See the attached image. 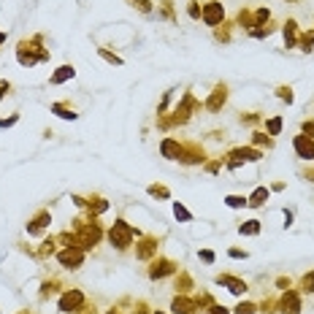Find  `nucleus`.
I'll return each instance as SVG.
<instances>
[{"instance_id":"nucleus-38","label":"nucleus","mask_w":314,"mask_h":314,"mask_svg":"<svg viewBox=\"0 0 314 314\" xmlns=\"http://www.w3.org/2000/svg\"><path fill=\"white\" fill-rule=\"evenodd\" d=\"M206 314H231V311H227L225 306H220V303H212V306H208V311Z\"/></svg>"},{"instance_id":"nucleus-10","label":"nucleus","mask_w":314,"mask_h":314,"mask_svg":"<svg viewBox=\"0 0 314 314\" xmlns=\"http://www.w3.org/2000/svg\"><path fill=\"white\" fill-rule=\"evenodd\" d=\"M171 274H176L174 260H155L149 265V279H163V277H171Z\"/></svg>"},{"instance_id":"nucleus-21","label":"nucleus","mask_w":314,"mask_h":314,"mask_svg":"<svg viewBox=\"0 0 314 314\" xmlns=\"http://www.w3.org/2000/svg\"><path fill=\"white\" fill-rule=\"evenodd\" d=\"M179 160H182V163H187V165H195V163H201V160H203V152H198V146H190L187 155H182Z\"/></svg>"},{"instance_id":"nucleus-8","label":"nucleus","mask_w":314,"mask_h":314,"mask_svg":"<svg viewBox=\"0 0 314 314\" xmlns=\"http://www.w3.org/2000/svg\"><path fill=\"white\" fill-rule=\"evenodd\" d=\"M292 149H296V155L301 160H314V138L303 136V133L292 138Z\"/></svg>"},{"instance_id":"nucleus-22","label":"nucleus","mask_w":314,"mask_h":314,"mask_svg":"<svg viewBox=\"0 0 314 314\" xmlns=\"http://www.w3.org/2000/svg\"><path fill=\"white\" fill-rule=\"evenodd\" d=\"M241 236H258L260 233V220H246L244 225H239Z\"/></svg>"},{"instance_id":"nucleus-28","label":"nucleus","mask_w":314,"mask_h":314,"mask_svg":"<svg viewBox=\"0 0 314 314\" xmlns=\"http://www.w3.org/2000/svg\"><path fill=\"white\" fill-rule=\"evenodd\" d=\"M149 195H152V198H171L168 187H163V184H152V187H149Z\"/></svg>"},{"instance_id":"nucleus-32","label":"nucleus","mask_w":314,"mask_h":314,"mask_svg":"<svg viewBox=\"0 0 314 314\" xmlns=\"http://www.w3.org/2000/svg\"><path fill=\"white\" fill-rule=\"evenodd\" d=\"M301 287H303V292H314V271L301 279Z\"/></svg>"},{"instance_id":"nucleus-40","label":"nucleus","mask_w":314,"mask_h":314,"mask_svg":"<svg viewBox=\"0 0 314 314\" xmlns=\"http://www.w3.org/2000/svg\"><path fill=\"white\" fill-rule=\"evenodd\" d=\"M231 258H236V260H241V258H244V260H246L249 255H246L244 249H231Z\"/></svg>"},{"instance_id":"nucleus-3","label":"nucleus","mask_w":314,"mask_h":314,"mask_svg":"<svg viewBox=\"0 0 314 314\" xmlns=\"http://www.w3.org/2000/svg\"><path fill=\"white\" fill-rule=\"evenodd\" d=\"M231 160H227V168H239L244 163H258V160L263 157V152L258 149H252V146H239V149H231V155H227Z\"/></svg>"},{"instance_id":"nucleus-42","label":"nucleus","mask_w":314,"mask_h":314,"mask_svg":"<svg viewBox=\"0 0 314 314\" xmlns=\"http://www.w3.org/2000/svg\"><path fill=\"white\" fill-rule=\"evenodd\" d=\"M8 90H11V84H8V81H0V100H3V95H6Z\"/></svg>"},{"instance_id":"nucleus-1","label":"nucleus","mask_w":314,"mask_h":314,"mask_svg":"<svg viewBox=\"0 0 314 314\" xmlns=\"http://www.w3.org/2000/svg\"><path fill=\"white\" fill-rule=\"evenodd\" d=\"M100 236H103V231H100V225L95 220L92 222H81L79 220V225H76V244H79L84 252L92 249V246L100 241Z\"/></svg>"},{"instance_id":"nucleus-15","label":"nucleus","mask_w":314,"mask_h":314,"mask_svg":"<svg viewBox=\"0 0 314 314\" xmlns=\"http://www.w3.org/2000/svg\"><path fill=\"white\" fill-rule=\"evenodd\" d=\"M160 152H163V157H168V160H179V157H182V146H179L176 138H163Z\"/></svg>"},{"instance_id":"nucleus-45","label":"nucleus","mask_w":314,"mask_h":314,"mask_svg":"<svg viewBox=\"0 0 314 314\" xmlns=\"http://www.w3.org/2000/svg\"><path fill=\"white\" fill-rule=\"evenodd\" d=\"M136 314H146V309H144V306H138V311H136Z\"/></svg>"},{"instance_id":"nucleus-27","label":"nucleus","mask_w":314,"mask_h":314,"mask_svg":"<svg viewBox=\"0 0 314 314\" xmlns=\"http://www.w3.org/2000/svg\"><path fill=\"white\" fill-rule=\"evenodd\" d=\"M225 203L231 206V208H244V206H246V198H244V195H227Z\"/></svg>"},{"instance_id":"nucleus-44","label":"nucleus","mask_w":314,"mask_h":314,"mask_svg":"<svg viewBox=\"0 0 314 314\" xmlns=\"http://www.w3.org/2000/svg\"><path fill=\"white\" fill-rule=\"evenodd\" d=\"M277 284H279V287L287 290V287H290V279H277Z\"/></svg>"},{"instance_id":"nucleus-34","label":"nucleus","mask_w":314,"mask_h":314,"mask_svg":"<svg viewBox=\"0 0 314 314\" xmlns=\"http://www.w3.org/2000/svg\"><path fill=\"white\" fill-rule=\"evenodd\" d=\"M130 3L136 6L138 11H144V14H149V11H152V3H149V0H130Z\"/></svg>"},{"instance_id":"nucleus-47","label":"nucleus","mask_w":314,"mask_h":314,"mask_svg":"<svg viewBox=\"0 0 314 314\" xmlns=\"http://www.w3.org/2000/svg\"><path fill=\"white\" fill-rule=\"evenodd\" d=\"M109 314H117V311H114V309H111V311H109Z\"/></svg>"},{"instance_id":"nucleus-18","label":"nucleus","mask_w":314,"mask_h":314,"mask_svg":"<svg viewBox=\"0 0 314 314\" xmlns=\"http://www.w3.org/2000/svg\"><path fill=\"white\" fill-rule=\"evenodd\" d=\"M268 187H258V190H255V193L249 195V198H246V206H252V208H260L265 201H268Z\"/></svg>"},{"instance_id":"nucleus-6","label":"nucleus","mask_w":314,"mask_h":314,"mask_svg":"<svg viewBox=\"0 0 314 314\" xmlns=\"http://www.w3.org/2000/svg\"><path fill=\"white\" fill-rule=\"evenodd\" d=\"M201 19H203L208 27H217V25H220L222 19H225V8H222V3H214V0H212V3H206L203 11H201Z\"/></svg>"},{"instance_id":"nucleus-37","label":"nucleus","mask_w":314,"mask_h":314,"mask_svg":"<svg viewBox=\"0 0 314 314\" xmlns=\"http://www.w3.org/2000/svg\"><path fill=\"white\" fill-rule=\"evenodd\" d=\"M303 136L314 138V119H306V122H303Z\"/></svg>"},{"instance_id":"nucleus-14","label":"nucleus","mask_w":314,"mask_h":314,"mask_svg":"<svg viewBox=\"0 0 314 314\" xmlns=\"http://www.w3.org/2000/svg\"><path fill=\"white\" fill-rule=\"evenodd\" d=\"M49 222H52V214L49 212H38L35 220L27 225V233H30V236H41L46 227H49Z\"/></svg>"},{"instance_id":"nucleus-7","label":"nucleus","mask_w":314,"mask_h":314,"mask_svg":"<svg viewBox=\"0 0 314 314\" xmlns=\"http://www.w3.org/2000/svg\"><path fill=\"white\" fill-rule=\"evenodd\" d=\"M277 306H279L282 314H301V296H298L296 290H287V292L279 298Z\"/></svg>"},{"instance_id":"nucleus-12","label":"nucleus","mask_w":314,"mask_h":314,"mask_svg":"<svg viewBox=\"0 0 314 314\" xmlns=\"http://www.w3.org/2000/svg\"><path fill=\"white\" fill-rule=\"evenodd\" d=\"M171 311L174 314H198V303L187 296H176L171 301Z\"/></svg>"},{"instance_id":"nucleus-49","label":"nucleus","mask_w":314,"mask_h":314,"mask_svg":"<svg viewBox=\"0 0 314 314\" xmlns=\"http://www.w3.org/2000/svg\"><path fill=\"white\" fill-rule=\"evenodd\" d=\"M22 314H27V311H22Z\"/></svg>"},{"instance_id":"nucleus-9","label":"nucleus","mask_w":314,"mask_h":314,"mask_svg":"<svg viewBox=\"0 0 314 314\" xmlns=\"http://www.w3.org/2000/svg\"><path fill=\"white\" fill-rule=\"evenodd\" d=\"M16 60L19 65H35L38 60H49V52H44V54H35L30 46H27L25 41L19 44V49H16Z\"/></svg>"},{"instance_id":"nucleus-41","label":"nucleus","mask_w":314,"mask_h":314,"mask_svg":"<svg viewBox=\"0 0 314 314\" xmlns=\"http://www.w3.org/2000/svg\"><path fill=\"white\" fill-rule=\"evenodd\" d=\"M16 119H19V117H8V119H0V128H11Z\"/></svg>"},{"instance_id":"nucleus-16","label":"nucleus","mask_w":314,"mask_h":314,"mask_svg":"<svg viewBox=\"0 0 314 314\" xmlns=\"http://www.w3.org/2000/svg\"><path fill=\"white\" fill-rule=\"evenodd\" d=\"M155 252H157V241H155V239H144V241L136 246V258H138V260H146V258H152Z\"/></svg>"},{"instance_id":"nucleus-29","label":"nucleus","mask_w":314,"mask_h":314,"mask_svg":"<svg viewBox=\"0 0 314 314\" xmlns=\"http://www.w3.org/2000/svg\"><path fill=\"white\" fill-rule=\"evenodd\" d=\"M255 311H258V306H255L252 301H244V303H239V306H236L233 314H255Z\"/></svg>"},{"instance_id":"nucleus-26","label":"nucleus","mask_w":314,"mask_h":314,"mask_svg":"<svg viewBox=\"0 0 314 314\" xmlns=\"http://www.w3.org/2000/svg\"><path fill=\"white\" fill-rule=\"evenodd\" d=\"M174 217H176V220H182V222H190V220H193V214H190V212H187V208H184L182 203H179V201L174 203Z\"/></svg>"},{"instance_id":"nucleus-46","label":"nucleus","mask_w":314,"mask_h":314,"mask_svg":"<svg viewBox=\"0 0 314 314\" xmlns=\"http://www.w3.org/2000/svg\"><path fill=\"white\" fill-rule=\"evenodd\" d=\"M6 41V33H0V44H3Z\"/></svg>"},{"instance_id":"nucleus-33","label":"nucleus","mask_w":314,"mask_h":314,"mask_svg":"<svg viewBox=\"0 0 314 314\" xmlns=\"http://www.w3.org/2000/svg\"><path fill=\"white\" fill-rule=\"evenodd\" d=\"M277 98L284 103H292V90L290 87H277Z\"/></svg>"},{"instance_id":"nucleus-31","label":"nucleus","mask_w":314,"mask_h":314,"mask_svg":"<svg viewBox=\"0 0 314 314\" xmlns=\"http://www.w3.org/2000/svg\"><path fill=\"white\" fill-rule=\"evenodd\" d=\"M98 54L103 57L106 62H111V65H122V57H117V54H111L109 49H98Z\"/></svg>"},{"instance_id":"nucleus-43","label":"nucleus","mask_w":314,"mask_h":314,"mask_svg":"<svg viewBox=\"0 0 314 314\" xmlns=\"http://www.w3.org/2000/svg\"><path fill=\"white\" fill-rule=\"evenodd\" d=\"M284 225H287V227L292 225V212H287V208H284Z\"/></svg>"},{"instance_id":"nucleus-5","label":"nucleus","mask_w":314,"mask_h":314,"mask_svg":"<svg viewBox=\"0 0 314 314\" xmlns=\"http://www.w3.org/2000/svg\"><path fill=\"white\" fill-rule=\"evenodd\" d=\"M84 292L81 290H68V292H62L60 296V311H65V314H71V311H79V309H84Z\"/></svg>"},{"instance_id":"nucleus-20","label":"nucleus","mask_w":314,"mask_h":314,"mask_svg":"<svg viewBox=\"0 0 314 314\" xmlns=\"http://www.w3.org/2000/svg\"><path fill=\"white\" fill-rule=\"evenodd\" d=\"M87 206H90V212H92V214H106V212H109V201H106V198H98V195L90 198Z\"/></svg>"},{"instance_id":"nucleus-48","label":"nucleus","mask_w":314,"mask_h":314,"mask_svg":"<svg viewBox=\"0 0 314 314\" xmlns=\"http://www.w3.org/2000/svg\"><path fill=\"white\" fill-rule=\"evenodd\" d=\"M155 314H165V311H155Z\"/></svg>"},{"instance_id":"nucleus-17","label":"nucleus","mask_w":314,"mask_h":314,"mask_svg":"<svg viewBox=\"0 0 314 314\" xmlns=\"http://www.w3.org/2000/svg\"><path fill=\"white\" fill-rule=\"evenodd\" d=\"M76 76V71H73V65H60L52 76H49V84H62V81H68V79H73Z\"/></svg>"},{"instance_id":"nucleus-4","label":"nucleus","mask_w":314,"mask_h":314,"mask_svg":"<svg viewBox=\"0 0 314 314\" xmlns=\"http://www.w3.org/2000/svg\"><path fill=\"white\" fill-rule=\"evenodd\" d=\"M84 258H87V252L81 249V246H65L62 252H57V260H60L62 268H79V265L84 263Z\"/></svg>"},{"instance_id":"nucleus-23","label":"nucleus","mask_w":314,"mask_h":314,"mask_svg":"<svg viewBox=\"0 0 314 314\" xmlns=\"http://www.w3.org/2000/svg\"><path fill=\"white\" fill-rule=\"evenodd\" d=\"M52 111H54L60 119H76V111H73V109H68V106H65V103H54V106H52Z\"/></svg>"},{"instance_id":"nucleus-13","label":"nucleus","mask_w":314,"mask_h":314,"mask_svg":"<svg viewBox=\"0 0 314 314\" xmlns=\"http://www.w3.org/2000/svg\"><path fill=\"white\" fill-rule=\"evenodd\" d=\"M225 100H227V87H225V84H217L214 92H212V98L206 100V111H220L225 106Z\"/></svg>"},{"instance_id":"nucleus-19","label":"nucleus","mask_w":314,"mask_h":314,"mask_svg":"<svg viewBox=\"0 0 314 314\" xmlns=\"http://www.w3.org/2000/svg\"><path fill=\"white\" fill-rule=\"evenodd\" d=\"M284 44H287V49L298 44V25L292 19H287V25H284Z\"/></svg>"},{"instance_id":"nucleus-30","label":"nucleus","mask_w":314,"mask_h":314,"mask_svg":"<svg viewBox=\"0 0 314 314\" xmlns=\"http://www.w3.org/2000/svg\"><path fill=\"white\" fill-rule=\"evenodd\" d=\"M268 19H271V11L268 8H260V11L255 14V25L252 27H263V22H268Z\"/></svg>"},{"instance_id":"nucleus-35","label":"nucleus","mask_w":314,"mask_h":314,"mask_svg":"<svg viewBox=\"0 0 314 314\" xmlns=\"http://www.w3.org/2000/svg\"><path fill=\"white\" fill-rule=\"evenodd\" d=\"M187 14L193 16V19H201V8H198V0H190V8H187Z\"/></svg>"},{"instance_id":"nucleus-24","label":"nucleus","mask_w":314,"mask_h":314,"mask_svg":"<svg viewBox=\"0 0 314 314\" xmlns=\"http://www.w3.org/2000/svg\"><path fill=\"white\" fill-rule=\"evenodd\" d=\"M265 133H268V136H279L282 133V117H271L265 122Z\"/></svg>"},{"instance_id":"nucleus-2","label":"nucleus","mask_w":314,"mask_h":314,"mask_svg":"<svg viewBox=\"0 0 314 314\" xmlns=\"http://www.w3.org/2000/svg\"><path fill=\"white\" fill-rule=\"evenodd\" d=\"M136 236H138L136 227L128 225L125 220H117V222L111 225V231H109V241H111L114 246H117V249H128Z\"/></svg>"},{"instance_id":"nucleus-39","label":"nucleus","mask_w":314,"mask_h":314,"mask_svg":"<svg viewBox=\"0 0 314 314\" xmlns=\"http://www.w3.org/2000/svg\"><path fill=\"white\" fill-rule=\"evenodd\" d=\"M201 260L203 263H214V252L212 249H201Z\"/></svg>"},{"instance_id":"nucleus-50","label":"nucleus","mask_w":314,"mask_h":314,"mask_svg":"<svg viewBox=\"0 0 314 314\" xmlns=\"http://www.w3.org/2000/svg\"><path fill=\"white\" fill-rule=\"evenodd\" d=\"M311 182H314V179H311Z\"/></svg>"},{"instance_id":"nucleus-11","label":"nucleus","mask_w":314,"mask_h":314,"mask_svg":"<svg viewBox=\"0 0 314 314\" xmlns=\"http://www.w3.org/2000/svg\"><path fill=\"white\" fill-rule=\"evenodd\" d=\"M217 284H225L227 290L233 292V296H244L246 290V282L244 279H239V277H231V274H220V277H217Z\"/></svg>"},{"instance_id":"nucleus-25","label":"nucleus","mask_w":314,"mask_h":314,"mask_svg":"<svg viewBox=\"0 0 314 314\" xmlns=\"http://www.w3.org/2000/svg\"><path fill=\"white\" fill-rule=\"evenodd\" d=\"M298 46H301V52H311V46H314V30L303 33V35L298 38Z\"/></svg>"},{"instance_id":"nucleus-36","label":"nucleus","mask_w":314,"mask_h":314,"mask_svg":"<svg viewBox=\"0 0 314 314\" xmlns=\"http://www.w3.org/2000/svg\"><path fill=\"white\" fill-rule=\"evenodd\" d=\"M255 144H265V146H271V138L268 136H265V133H255Z\"/></svg>"}]
</instances>
